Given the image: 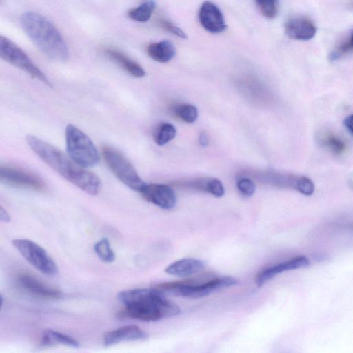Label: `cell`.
Segmentation results:
<instances>
[{"instance_id": "cell-33", "label": "cell", "mask_w": 353, "mask_h": 353, "mask_svg": "<svg viewBox=\"0 0 353 353\" xmlns=\"http://www.w3.org/2000/svg\"><path fill=\"white\" fill-rule=\"evenodd\" d=\"M0 219L3 222H9L10 220L8 213L2 206L0 208Z\"/></svg>"}, {"instance_id": "cell-19", "label": "cell", "mask_w": 353, "mask_h": 353, "mask_svg": "<svg viewBox=\"0 0 353 353\" xmlns=\"http://www.w3.org/2000/svg\"><path fill=\"white\" fill-rule=\"evenodd\" d=\"M57 345H63L68 347H79V343L72 337L53 330L47 329L43 330L40 341L41 347H51Z\"/></svg>"}, {"instance_id": "cell-22", "label": "cell", "mask_w": 353, "mask_h": 353, "mask_svg": "<svg viewBox=\"0 0 353 353\" xmlns=\"http://www.w3.org/2000/svg\"><path fill=\"white\" fill-rule=\"evenodd\" d=\"M94 250L97 256L103 262L111 263L114 261V252L112 250L109 241L107 239L103 238L97 241L94 246Z\"/></svg>"}, {"instance_id": "cell-28", "label": "cell", "mask_w": 353, "mask_h": 353, "mask_svg": "<svg viewBox=\"0 0 353 353\" xmlns=\"http://www.w3.org/2000/svg\"><path fill=\"white\" fill-rule=\"evenodd\" d=\"M295 189L304 195L310 196L314 191V185L309 178L305 176H297Z\"/></svg>"}, {"instance_id": "cell-7", "label": "cell", "mask_w": 353, "mask_h": 353, "mask_svg": "<svg viewBox=\"0 0 353 353\" xmlns=\"http://www.w3.org/2000/svg\"><path fill=\"white\" fill-rule=\"evenodd\" d=\"M0 57L11 65L22 70L48 87L52 84L45 74L34 63L28 54L8 38L0 36Z\"/></svg>"}, {"instance_id": "cell-30", "label": "cell", "mask_w": 353, "mask_h": 353, "mask_svg": "<svg viewBox=\"0 0 353 353\" xmlns=\"http://www.w3.org/2000/svg\"><path fill=\"white\" fill-rule=\"evenodd\" d=\"M325 142L330 150L335 154H341L345 149L344 143L334 135H328Z\"/></svg>"}, {"instance_id": "cell-9", "label": "cell", "mask_w": 353, "mask_h": 353, "mask_svg": "<svg viewBox=\"0 0 353 353\" xmlns=\"http://www.w3.org/2000/svg\"><path fill=\"white\" fill-rule=\"evenodd\" d=\"M0 181L5 185L37 191L46 190L43 179L37 174L15 165H1Z\"/></svg>"}, {"instance_id": "cell-1", "label": "cell", "mask_w": 353, "mask_h": 353, "mask_svg": "<svg viewBox=\"0 0 353 353\" xmlns=\"http://www.w3.org/2000/svg\"><path fill=\"white\" fill-rule=\"evenodd\" d=\"M163 295L154 288L121 291L117 299L124 307L117 313V318L155 321L179 314L180 307Z\"/></svg>"}, {"instance_id": "cell-13", "label": "cell", "mask_w": 353, "mask_h": 353, "mask_svg": "<svg viewBox=\"0 0 353 353\" xmlns=\"http://www.w3.org/2000/svg\"><path fill=\"white\" fill-rule=\"evenodd\" d=\"M309 264L310 261L308 259L304 256H296L285 261L259 272L255 278V283L258 287H261L278 274L288 270L305 268L308 266Z\"/></svg>"}, {"instance_id": "cell-18", "label": "cell", "mask_w": 353, "mask_h": 353, "mask_svg": "<svg viewBox=\"0 0 353 353\" xmlns=\"http://www.w3.org/2000/svg\"><path fill=\"white\" fill-rule=\"evenodd\" d=\"M146 50L152 59L159 63L170 61L176 54L174 44L168 40L150 43Z\"/></svg>"}, {"instance_id": "cell-17", "label": "cell", "mask_w": 353, "mask_h": 353, "mask_svg": "<svg viewBox=\"0 0 353 353\" xmlns=\"http://www.w3.org/2000/svg\"><path fill=\"white\" fill-rule=\"evenodd\" d=\"M205 268V263L194 258H185L169 265L165 272L170 275L185 277L195 274Z\"/></svg>"}, {"instance_id": "cell-14", "label": "cell", "mask_w": 353, "mask_h": 353, "mask_svg": "<svg viewBox=\"0 0 353 353\" xmlns=\"http://www.w3.org/2000/svg\"><path fill=\"white\" fill-rule=\"evenodd\" d=\"M19 285L30 293L48 299L62 297L63 293L59 290L50 286L29 274H21L18 276Z\"/></svg>"}, {"instance_id": "cell-11", "label": "cell", "mask_w": 353, "mask_h": 353, "mask_svg": "<svg viewBox=\"0 0 353 353\" xmlns=\"http://www.w3.org/2000/svg\"><path fill=\"white\" fill-rule=\"evenodd\" d=\"M199 20L202 27L212 34L221 33L227 28L221 10L209 1L201 4L199 11Z\"/></svg>"}, {"instance_id": "cell-31", "label": "cell", "mask_w": 353, "mask_h": 353, "mask_svg": "<svg viewBox=\"0 0 353 353\" xmlns=\"http://www.w3.org/2000/svg\"><path fill=\"white\" fill-rule=\"evenodd\" d=\"M343 123L352 134H353V114L346 117Z\"/></svg>"}, {"instance_id": "cell-27", "label": "cell", "mask_w": 353, "mask_h": 353, "mask_svg": "<svg viewBox=\"0 0 353 353\" xmlns=\"http://www.w3.org/2000/svg\"><path fill=\"white\" fill-rule=\"evenodd\" d=\"M157 22L159 27L168 32H170L181 39H187L185 32L169 20L161 18L159 19Z\"/></svg>"}, {"instance_id": "cell-21", "label": "cell", "mask_w": 353, "mask_h": 353, "mask_svg": "<svg viewBox=\"0 0 353 353\" xmlns=\"http://www.w3.org/2000/svg\"><path fill=\"white\" fill-rule=\"evenodd\" d=\"M176 130L171 123H163L154 130L153 137L155 143L159 145H164L176 136Z\"/></svg>"}, {"instance_id": "cell-12", "label": "cell", "mask_w": 353, "mask_h": 353, "mask_svg": "<svg viewBox=\"0 0 353 353\" xmlns=\"http://www.w3.org/2000/svg\"><path fill=\"white\" fill-rule=\"evenodd\" d=\"M148 334L139 327L130 325L107 332L103 337L104 346L109 347L123 341H145Z\"/></svg>"}, {"instance_id": "cell-4", "label": "cell", "mask_w": 353, "mask_h": 353, "mask_svg": "<svg viewBox=\"0 0 353 353\" xmlns=\"http://www.w3.org/2000/svg\"><path fill=\"white\" fill-rule=\"evenodd\" d=\"M237 283L236 279L232 276H223L199 284L184 281L161 283L154 288L163 294H169L183 297L200 298L216 290L235 285Z\"/></svg>"}, {"instance_id": "cell-23", "label": "cell", "mask_w": 353, "mask_h": 353, "mask_svg": "<svg viewBox=\"0 0 353 353\" xmlns=\"http://www.w3.org/2000/svg\"><path fill=\"white\" fill-rule=\"evenodd\" d=\"M261 13L267 19H272L278 14V0H254Z\"/></svg>"}, {"instance_id": "cell-20", "label": "cell", "mask_w": 353, "mask_h": 353, "mask_svg": "<svg viewBox=\"0 0 353 353\" xmlns=\"http://www.w3.org/2000/svg\"><path fill=\"white\" fill-rule=\"evenodd\" d=\"M155 8L156 3L153 0H147L138 6L130 9L128 15L133 21L146 22L151 18Z\"/></svg>"}, {"instance_id": "cell-8", "label": "cell", "mask_w": 353, "mask_h": 353, "mask_svg": "<svg viewBox=\"0 0 353 353\" xmlns=\"http://www.w3.org/2000/svg\"><path fill=\"white\" fill-rule=\"evenodd\" d=\"M12 245L25 259L42 274L54 276L59 272L54 260L44 248L34 241L26 239L12 240Z\"/></svg>"}, {"instance_id": "cell-25", "label": "cell", "mask_w": 353, "mask_h": 353, "mask_svg": "<svg viewBox=\"0 0 353 353\" xmlns=\"http://www.w3.org/2000/svg\"><path fill=\"white\" fill-rule=\"evenodd\" d=\"M353 51V30L351 31L349 37L336 46L330 53V60L336 61L341 56Z\"/></svg>"}, {"instance_id": "cell-5", "label": "cell", "mask_w": 353, "mask_h": 353, "mask_svg": "<svg viewBox=\"0 0 353 353\" xmlns=\"http://www.w3.org/2000/svg\"><path fill=\"white\" fill-rule=\"evenodd\" d=\"M65 142L68 156L81 167H92L99 162V153L92 141L75 125H67Z\"/></svg>"}, {"instance_id": "cell-29", "label": "cell", "mask_w": 353, "mask_h": 353, "mask_svg": "<svg viewBox=\"0 0 353 353\" xmlns=\"http://www.w3.org/2000/svg\"><path fill=\"white\" fill-rule=\"evenodd\" d=\"M236 185L239 192L245 196H251L255 192V185L250 179L242 178L238 181Z\"/></svg>"}, {"instance_id": "cell-32", "label": "cell", "mask_w": 353, "mask_h": 353, "mask_svg": "<svg viewBox=\"0 0 353 353\" xmlns=\"http://www.w3.org/2000/svg\"><path fill=\"white\" fill-rule=\"evenodd\" d=\"M199 140L201 145L203 147L208 145L209 139L205 132H202L200 133Z\"/></svg>"}, {"instance_id": "cell-16", "label": "cell", "mask_w": 353, "mask_h": 353, "mask_svg": "<svg viewBox=\"0 0 353 353\" xmlns=\"http://www.w3.org/2000/svg\"><path fill=\"white\" fill-rule=\"evenodd\" d=\"M103 51L110 59L119 65L131 76L137 78L145 76V72L142 66L122 51L110 46L105 48Z\"/></svg>"}, {"instance_id": "cell-6", "label": "cell", "mask_w": 353, "mask_h": 353, "mask_svg": "<svg viewBox=\"0 0 353 353\" xmlns=\"http://www.w3.org/2000/svg\"><path fill=\"white\" fill-rule=\"evenodd\" d=\"M102 156L115 176L130 189L141 192L145 183L128 159L118 150L110 146L102 148Z\"/></svg>"}, {"instance_id": "cell-24", "label": "cell", "mask_w": 353, "mask_h": 353, "mask_svg": "<svg viewBox=\"0 0 353 353\" xmlns=\"http://www.w3.org/2000/svg\"><path fill=\"white\" fill-rule=\"evenodd\" d=\"M175 112L179 118L188 123L194 122L198 116L196 108L190 104H183L177 106Z\"/></svg>"}, {"instance_id": "cell-15", "label": "cell", "mask_w": 353, "mask_h": 353, "mask_svg": "<svg viewBox=\"0 0 353 353\" xmlns=\"http://www.w3.org/2000/svg\"><path fill=\"white\" fill-rule=\"evenodd\" d=\"M316 32V26L306 18H292L285 23V32L291 39L307 41L312 39Z\"/></svg>"}, {"instance_id": "cell-10", "label": "cell", "mask_w": 353, "mask_h": 353, "mask_svg": "<svg viewBox=\"0 0 353 353\" xmlns=\"http://www.w3.org/2000/svg\"><path fill=\"white\" fill-rule=\"evenodd\" d=\"M140 193L145 200L163 209H172L176 203L174 191L167 185L146 183Z\"/></svg>"}, {"instance_id": "cell-26", "label": "cell", "mask_w": 353, "mask_h": 353, "mask_svg": "<svg viewBox=\"0 0 353 353\" xmlns=\"http://www.w3.org/2000/svg\"><path fill=\"white\" fill-rule=\"evenodd\" d=\"M204 191L210 193L215 197H221L225 194V190L222 183L215 178L206 179Z\"/></svg>"}, {"instance_id": "cell-2", "label": "cell", "mask_w": 353, "mask_h": 353, "mask_svg": "<svg viewBox=\"0 0 353 353\" xmlns=\"http://www.w3.org/2000/svg\"><path fill=\"white\" fill-rule=\"evenodd\" d=\"M26 141L43 162L71 183L92 196L99 193L101 182L94 173L78 165L62 151L34 135H27Z\"/></svg>"}, {"instance_id": "cell-3", "label": "cell", "mask_w": 353, "mask_h": 353, "mask_svg": "<svg viewBox=\"0 0 353 353\" xmlns=\"http://www.w3.org/2000/svg\"><path fill=\"white\" fill-rule=\"evenodd\" d=\"M21 26L38 48L50 59L67 61L69 49L63 37L45 17L34 12L23 13L20 18Z\"/></svg>"}]
</instances>
